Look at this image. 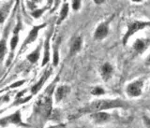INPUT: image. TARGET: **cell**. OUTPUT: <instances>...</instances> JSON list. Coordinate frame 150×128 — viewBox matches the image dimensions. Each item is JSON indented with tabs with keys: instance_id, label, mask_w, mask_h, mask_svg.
<instances>
[{
	"instance_id": "cell-1",
	"label": "cell",
	"mask_w": 150,
	"mask_h": 128,
	"mask_svg": "<svg viewBox=\"0 0 150 128\" xmlns=\"http://www.w3.org/2000/svg\"><path fill=\"white\" fill-rule=\"evenodd\" d=\"M130 105L121 99H98L91 103L86 105L78 111V116L87 113H95L98 111H103L107 110H114V108H129Z\"/></svg>"
},
{
	"instance_id": "cell-2",
	"label": "cell",
	"mask_w": 150,
	"mask_h": 128,
	"mask_svg": "<svg viewBox=\"0 0 150 128\" xmlns=\"http://www.w3.org/2000/svg\"><path fill=\"white\" fill-rule=\"evenodd\" d=\"M52 93L49 92V88L44 93L43 96H41L36 102L35 105V112L38 113L40 119L46 122L51 117L53 113V101H52Z\"/></svg>"
},
{
	"instance_id": "cell-3",
	"label": "cell",
	"mask_w": 150,
	"mask_h": 128,
	"mask_svg": "<svg viewBox=\"0 0 150 128\" xmlns=\"http://www.w3.org/2000/svg\"><path fill=\"white\" fill-rule=\"evenodd\" d=\"M150 26V22H141V21H135L133 23H129L128 25V30H127L126 34L123 37V44L125 45L128 40L129 39V37L131 36H133L135 33H137L138 31L144 29L145 27Z\"/></svg>"
},
{
	"instance_id": "cell-4",
	"label": "cell",
	"mask_w": 150,
	"mask_h": 128,
	"mask_svg": "<svg viewBox=\"0 0 150 128\" xmlns=\"http://www.w3.org/2000/svg\"><path fill=\"white\" fill-rule=\"evenodd\" d=\"M0 124L2 127H5L8 124H15V125H21V126H27L25 122L22 121L21 116V110H19L15 112H13L12 114L2 117L0 120Z\"/></svg>"
},
{
	"instance_id": "cell-5",
	"label": "cell",
	"mask_w": 150,
	"mask_h": 128,
	"mask_svg": "<svg viewBox=\"0 0 150 128\" xmlns=\"http://www.w3.org/2000/svg\"><path fill=\"white\" fill-rule=\"evenodd\" d=\"M47 26V23H42V25H36L34 26L31 29V31L28 33V35L27 37H25V41H23V43L22 44L21 46V49H20V53H22V51L23 50H25V48L27 46V45H29L31 43H33L36 39H37V37H38V35H39V32L42 29V28H44Z\"/></svg>"
},
{
	"instance_id": "cell-6",
	"label": "cell",
	"mask_w": 150,
	"mask_h": 128,
	"mask_svg": "<svg viewBox=\"0 0 150 128\" xmlns=\"http://www.w3.org/2000/svg\"><path fill=\"white\" fill-rule=\"evenodd\" d=\"M144 87V80L137 79L129 83L126 88V92L130 97H138L142 94V90Z\"/></svg>"
},
{
	"instance_id": "cell-7",
	"label": "cell",
	"mask_w": 150,
	"mask_h": 128,
	"mask_svg": "<svg viewBox=\"0 0 150 128\" xmlns=\"http://www.w3.org/2000/svg\"><path fill=\"white\" fill-rule=\"evenodd\" d=\"M51 73H52V69H51V68H49L48 70H46L45 72L43 73V75L41 76V78L40 79L39 82H38L36 84L33 85V86L31 87V90H30V91H31V96H34V94H37L38 93H39V92L40 91L41 88L43 87L44 83L47 82V79H49Z\"/></svg>"
},
{
	"instance_id": "cell-8",
	"label": "cell",
	"mask_w": 150,
	"mask_h": 128,
	"mask_svg": "<svg viewBox=\"0 0 150 128\" xmlns=\"http://www.w3.org/2000/svg\"><path fill=\"white\" fill-rule=\"evenodd\" d=\"M90 118L95 124H105V122H110L111 115L109 113L104 112V111H98V112L92 113Z\"/></svg>"
},
{
	"instance_id": "cell-9",
	"label": "cell",
	"mask_w": 150,
	"mask_h": 128,
	"mask_svg": "<svg viewBox=\"0 0 150 128\" xmlns=\"http://www.w3.org/2000/svg\"><path fill=\"white\" fill-rule=\"evenodd\" d=\"M108 33H109V26H108L107 23H101L100 25H98L95 32H94V39H98V40H101L108 36Z\"/></svg>"
},
{
	"instance_id": "cell-10",
	"label": "cell",
	"mask_w": 150,
	"mask_h": 128,
	"mask_svg": "<svg viewBox=\"0 0 150 128\" xmlns=\"http://www.w3.org/2000/svg\"><path fill=\"white\" fill-rule=\"evenodd\" d=\"M70 92V87L68 85H61V86L57 87L54 93V98L56 103H59L63 100V99L68 96Z\"/></svg>"
},
{
	"instance_id": "cell-11",
	"label": "cell",
	"mask_w": 150,
	"mask_h": 128,
	"mask_svg": "<svg viewBox=\"0 0 150 128\" xmlns=\"http://www.w3.org/2000/svg\"><path fill=\"white\" fill-rule=\"evenodd\" d=\"M112 73H114V68L110 63H105L102 65L100 68V74L101 78L104 82H108L112 78Z\"/></svg>"
},
{
	"instance_id": "cell-12",
	"label": "cell",
	"mask_w": 150,
	"mask_h": 128,
	"mask_svg": "<svg viewBox=\"0 0 150 128\" xmlns=\"http://www.w3.org/2000/svg\"><path fill=\"white\" fill-rule=\"evenodd\" d=\"M50 39H51V33L46 37L44 42V53H43V59L41 62V66H45L50 61Z\"/></svg>"
},
{
	"instance_id": "cell-13",
	"label": "cell",
	"mask_w": 150,
	"mask_h": 128,
	"mask_svg": "<svg viewBox=\"0 0 150 128\" xmlns=\"http://www.w3.org/2000/svg\"><path fill=\"white\" fill-rule=\"evenodd\" d=\"M20 28H21V25H20V22H19L17 27L15 28V29H14L13 36H12L11 39V43H9V46H11V56H12V53H13L14 50H15V48L18 45V42H19V35H18V33H19V30H20Z\"/></svg>"
},
{
	"instance_id": "cell-14",
	"label": "cell",
	"mask_w": 150,
	"mask_h": 128,
	"mask_svg": "<svg viewBox=\"0 0 150 128\" xmlns=\"http://www.w3.org/2000/svg\"><path fill=\"white\" fill-rule=\"evenodd\" d=\"M82 44H83V39L81 37H77L73 39L71 45H70V50H69V53L70 55H74L75 53H77L78 51L81 50L82 48Z\"/></svg>"
},
{
	"instance_id": "cell-15",
	"label": "cell",
	"mask_w": 150,
	"mask_h": 128,
	"mask_svg": "<svg viewBox=\"0 0 150 128\" xmlns=\"http://www.w3.org/2000/svg\"><path fill=\"white\" fill-rule=\"evenodd\" d=\"M40 46L37 47L35 51H33L31 53L28 54L26 56V59L27 61H29L31 64H35L38 62V60L40 59Z\"/></svg>"
},
{
	"instance_id": "cell-16",
	"label": "cell",
	"mask_w": 150,
	"mask_h": 128,
	"mask_svg": "<svg viewBox=\"0 0 150 128\" xmlns=\"http://www.w3.org/2000/svg\"><path fill=\"white\" fill-rule=\"evenodd\" d=\"M61 42V39H57L55 41V43L54 44V48H53V65L54 66H56L59 63V54H58V48H59V44Z\"/></svg>"
},
{
	"instance_id": "cell-17",
	"label": "cell",
	"mask_w": 150,
	"mask_h": 128,
	"mask_svg": "<svg viewBox=\"0 0 150 128\" xmlns=\"http://www.w3.org/2000/svg\"><path fill=\"white\" fill-rule=\"evenodd\" d=\"M69 4L68 3H64L63 6H62V8H61V11H60V15H59V19L57 20V25H60L61 23H62L66 18H67L68 14H69Z\"/></svg>"
},
{
	"instance_id": "cell-18",
	"label": "cell",
	"mask_w": 150,
	"mask_h": 128,
	"mask_svg": "<svg viewBox=\"0 0 150 128\" xmlns=\"http://www.w3.org/2000/svg\"><path fill=\"white\" fill-rule=\"evenodd\" d=\"M133 49L137 51V53H142L145 49V42L142 39H136L133 43Z\"/></svg>"
},
{
	"instance_id": "cell-19",
	"label": "cell",
	"mask_w": 150,
	"mask_h": 128,
	"mask_svg": "<svg viewBox=\"0 0 150 128\" xmlns=\"http://www.w3.org/2000/svg\"><path fill=\"white\" fill-rule=\"evenodd\" d=\"M7 53V47H6V40L5 39H3L1 40V43H0V60L1 62H3L5 54Z\"/></svg>"
},
{
	"instance_id": "cell-20",
	"label": "cell",
	"mask_w": 150,
	"mask_h": 128,
	"mask_svg": "<svg viewBox=\"0 0 150 128\" xmlns=\"http://www.w3.org/2000/svg\"><path fill=\"white\" fill-rule=\"evenodd\" d=\"M105 94V90L100 86H96L91 89V94L95 96H100Z\"/></svg>"
},
{
	"instance_id": "cell-21",
	"label": "cell",
	"mask_w": 150,
	"mask_h": 128,
	"mask_svg": "<svg viewBox=\"0 0 150 128\" xmlns=\"http://www.w3.org/2000/svg\"><path fill=\"white\" fill-rule=\"evenodd\" d=\"M46 8H41V9H36V11H34L32 12V16L38 19V18H40L41 15H42V13H43L45 11H46Z\"/></svg>"
},
{
	"instance_id": "cell-22",
	"label": "cell",
	"mask_w": 150,
	"mask_h": 128,
	"mask_svg": "<svg viewBox=\"0 0 150 128\" xmlns=\"http://www.w3.org/2000/svg\"><path fill=\"white\" fill-rule=\"evenodd\" d=\"M81 6V0H72V8L74 11H78Z\"/></svg>"
},
{
	"instance_id": "cell-23",
	"label": "cell",
	"mask_w": 150,
	"mask_h": 128,
	"mask_svg": "<svg viewBox=\"0 0 150 128\" xmlns=\"http://www.w3.org/2000/svg\"><path fill=\"white\" fill-rule=\"evenodd\" d=\"M25 82V80H19V82H14L13 84H11V86L8 87V89H13V88H17L19 86H22V85Z\"/></svg>"
},
{
	"instance_id": "cell-24",
	"label": "cell",
	"mask_w": 150,
	"mask_h": 128,
	"mask_svg": "<svg viewBox=\"0 0 150 128\" xmlns=\"http://www.w3.org/2000/svg\"><path fill=\"white\" fill-rule=\"evenodd\" d=\"M143 122H144L145 127L150 128V117H148L146 115H144L143 116Z\"/></svg>"
},
{
	"instance_id": "cell-25",
	"label": "cell",
	"mask_w": 150,
	"mask_h": 128,
	"mask_svg": "<svg viewBox=\"0 0 150 128\" xmlns=\"http://www.w3.org/2000/svg\"><path fill=\"white\" fill-rule=\"evenodd\" d=\"M59 2H60V0H55V3H54V8L52 9V11H55L56 8H57V7H58V5H59Z\"/></svg>"
},
{
	"instance_id": "cell-26",
	"label": "cell",
	"mask_w": 150,
	"mask_h": 128,
	"mask_svg": "<svg viewBox=\"0 0 150 128\" xmlns=\"http://www.w3.org/2000/svg\"><path fill=\"white\" fill-rule=\"evenodd\" d=\"M94 2H95V4H98V5H100L102 3L105 2V0H93Z\"/></svg>"
},
{
	"instance_id": "cell-27",
	"label": "cell",
	"mask_w": 150,
	"mask_h": 128,
	"mask_svg": "<svg viewBox=\"0 0 150 128\" xmlns=\"http://www.w3.org/2000/svg\"><path fill=\"white\" fill-rule=\"evenodd\" d=\"M53 2H54V0H48V2H47V8H50L52 5H53Z\"/></svg>"
},
{
	"instance_id": "cell-28",
	"label": "cell",
	"mask_w": 150,
	"mask_h": 128,
	"mask_svg": "<svg viewBox=\"0 0 150 128\" xmlns=\"http://www.w3.org/2000/svg\"><path fill=\"white\" fill-rule=\"evenodd\" d=\"M146 64L147 65H150V54L148 55V57L146 58Z\"/></svg>"
},
{
	"instance_id": "cell-29",
	"label": "cell",
	"mask_w": 150,
	"mask_h": 128,
	"mask_svg": "<svg viewBox=\"0 0 150 128\" xmlns=\"http://www.w3.org/2000/svg\"><path fill=\"white\" fill-rule=\"evenodd\" d=\"M131 1H133V2H136V3H139V2H142L143 0H131Z\"/></svg>"
},
{
	"instance_id": "cell-30",
	"label": "cell",
	"mask_w": 150,
	"mask_h": 128,
	"mask_svg": "<svg viewBox=\"0 0 150 128\" xmlns=\"http://www.w3.org/2000/svg\"><path fill=\"white\" fill-rule=\"evenodd\" d=\"M34 1H38V0H34Z\"/></svg>"
}]
</instances>
